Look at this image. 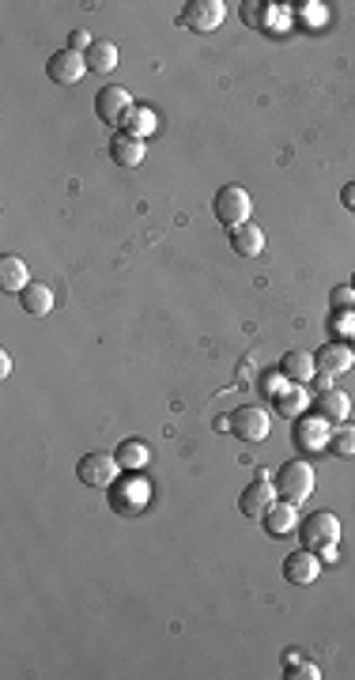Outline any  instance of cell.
Listing matches in <instances>:
<instances>
[{
	"instance_id": "6da1fadb",
	"label": "cell",
	"mask_w": 355,
	"mask_h": 680,
	"mask_svg": "<svg viewBox=\"0 0 355 680\" xmlns=\"http://www.w3.org/2000/svg\"><path fill=\"white\" fill-rule=\"evenodd\" d=\"M151 481L147 476H140V472H129V476H117V481L110 484V511L114 514H121V518H137V514H144L147 507H151Z\"/></svg>"
},
{
	"instance_id": "7a4b0ae2",
	"label": "cell",
	"mask_w": 355,
	"mask_h": 680,
	"mask_svg": "<svg viewBox=\"0 0 355 680\" xmlns=\"http://www.w3.org/2000/svg\"><path fill=\"white\" fill-rule=\"evenodd\" d=\"M276 495H280L284 502H295V507H302L310 495H314V465L302 462V458H291L280 465V472H276Z\"/></svg>"
},
{
	"instance_id": "3957f363",
	"label": "cell",
	"mask_w": 355,
	"mask_h": 680,
	"mask_svg": "<svg viewBox=\"0 0 355 680\" xmlns=\"http://www.w3.org/2000/svg\"><path fill=\"white\" fill-rule=\"evenodd\" d=\"M212 212H216V219L227 227V231H235V227H242V223H249V212H253V200H249V193L238 186V182H231V186H223V189H216V200H212Z\"/></svg>"
},
{
	"instance_id": "277c9868",
	"label": "cell",
	"mask_w": 355,
	"mask_h": 680,
	"mask_svg": "<svg viewBox=\"0 0 355 680\" xmlns=\"http://www.w3.org/2000/svg\"><path fill=\"white\" fill-rule=\"evenodd\" d=\"M299 541H302V548H310V552L337 548V541H340V518L333 511L310 514L307 522H299Z\"/></svg>"
},
{
	"instance_id": "5b68a950",
	"label": "cell",
	"mask_w": 355,
	"mask_h": 680,
	"mask_svg": "<svg viewBox=\"0 0 355 680\" xmlns=\"http://www.w3.org/2000/svg\"><path fill=\"white\" fill-rule=\"evenodd\" d=\"M133 110H137L133 95L125 87H117V84H106L103 91L95 95V114H98L103 125H110V129H125V117H129Z\"/></svg>"
},
{
	"instance_id": "8992f818",
	"label": "cell",
	"mask_w": 355,
	"mask_h": 680,
	"mask_svg": "<svg viewBox=\"0 0 355 680\" xmlns=\"http://www.w3.org/2000/svg\"><path fill=\"white\" fill-rule=\"evenodd\" d=\"M117 472H121V465H117L114 453H106V450L84 453L80 465H76V476H80L87 488H110L117 481Z\"/></svg>"
},
{
	"instance_id": "52a82bcc",
	"label": "cell",
	"mask_w": 355,
	"mask_h": 680,
	"mask_svg": "<svg viewBox=\"0 0 355 680\" xmlns=\"http://www.w3.org/2000/svg\"><path fill=\"white\" fill-rule=\"evenodd\" d=\"M84 72H87V57L76 54V49H57V54L46 61V76H49L54 84H61V87L80 84Z\"/></svg>"
},
{
	"instance_id": "ba28073f",
	"label": "cell",
	"mask_w": 355,
	"mask_h": 680,
	"mask_svg": "<svg viewBox=\"0 0 355 680\" xmlns=\"http://www.w3.org/2000/svg\"><path fill=\"white\" fill-rule=\"evenodd\" d=\"M276 499H280V495H276V484L269 481V472H258V481H253V484L238 495V511H242L246 518H258V522H261Z\"/></svg>"
},
{
	"instance_id": "9c48e42d",
	"label": "cell",
	"mask_w": 355,
	"mask_h": 680,
	"mask_svg": "<svg viewBox=\"0 0 355 680\" xmlns=\"http://www.w3.org/2000/svg\"><path fill=\"white\" fill-rule=\"evenodd\" d=\"M231 431H235V439H242V442H265L269 431H272V420H269L265 409L246 405V409H235V416H231Z\"/></svg>"
},
{
	"instance_id": "30bf717a",
	"label": "cell",
	"mask_w": 355,
	"mask_h": 680,
	"mask_svg": "<svg viewBox=\"0 0 355 680\" xmlns=\"http://www.w3.org/2000/svg\"><path fill=\"white\" fill-rule=\"evenodd\" d=\"M227 15V5L223 0H189L182 8V27L189 31H216Z\"/></svg>"
},
{
	"instance_id": "8fae6325",
	"label": "cell",
	"mask_w": 355,
	"mask_h": 680,
	"mask_svg": "<svg viewBox=\"0 0 355 680\" xmlns=\"http://www.w3.org/2000/svg\"><path fill=\"white\" fill-rule=\"evenodd\" d=\"M318 574H321V560H318V552H310V548H299V552H291V556L284 560V578L291 586H314Z\"/></svg>"
},
{
	"instance_id": "7c38bea8",
	"label": "cell",
	"mask_w": 355,
	"mask_h": 680,
	"mask_svg": "<svg viewBox=\"0 0 355 680\" xmlns=\"http://www.w3.org/2000/svg\"><path fill=\"white\" fill-rule=\"evenodd\" d=\"M314 363H318V370H329V374H348V370L355 367V351H351V344H344V340H325V344L318 348Z\"/></svg>"
},
{
	"instance_id": "4fadbf2b",
	"label": "cell",
	"mask_w": 355,
	"mask_h": 680,
	"mask_svg": "<svg viewBox=\"0 0 355 680\" xmlns=\"http://www.w3.org/2000/svg\"><path fill=\"white\" fill-rule=\"evenodd\" d=\"M276 370L284 374V382H291V386H307L310 378L318 374V363H314L310 351L295 348V351H284V360H280V367H276Z\"/></svg>"
},
{
	"instance_id": "5bb4252c",
	"label": "cell",
	"mask_w": 355,
	"mask_h": 680,
	"mask_svg": "<svg viewBox=\"0 0 355 680\" xmlns=\"http://www.w3.org/2000/svg\"><path fill=\"white\" fill-rule=\"evenodd\" d=\"M265 522V529H269V533L272 537H288V533H295V529H299V507H295V502H284V499H276L272 502V507H269V514L261 518Z\"/></svg>"
},
{
	"instance_id": "9a60e30c",
	"label": "cell",
	"mask_w": 355,
	"mask_h": 680,
	"mask_svg": "<svg viewBox=\"0 0 355 680\" xmlns=\"http://www.w3.org/2000/svg\"><path fill=\"white\" fill-rule=\"evenodd\" d=\"M110 159L117 167H140L147 159V144L140 137H129V133H114L110 140Z\"/></svg>"
},
{
	"instance_id": "2e32d148",
	"label": "cell",
	"mask_w": 355,
	"mask_h": 680,
	"mask_svg": "<svg viewBox=\"0 0 355 680\" xmlns=\"http://www.w3.org/2000/svg\"><path fill=\"white\" fill-rule=\"evenodd\" d=\"M19 307L27 310L31 318H46V314H54V288L42 284V280H31L27 288L19 291Z\"/></svg>"
},
{
	"instance_id": "e0dca14e",
	"label": "cell",
	"mask_w": 355,
	"mask_h": 680,
	"mask_svg": "<svg viewBox=\"0 0 355 680\" xmlns=\"http://www.w3.org/2000/svg\"><path fill=\"white\" fill-rule=\"evenodd\" d=\"M231 235V249L238 258H258V254H265V231L258 223H242V227H235V231H227Z\"/></svg>"
},
{
	"instance_id": "ac0fdd59",
	"label": "cell",
	"mask_w": 355,
	"mask_h": 680,
	"mask_svg": "<svg viewBox=\"0 0 355 680\" xmlns=\"http://www.w3.org/2000/svg\"><path fill=\"white\" fill-rule=\"evenodd\" d=\"M27 284H31V269H27V261L15 258V254H5V258H0V288L12 291V295H19Z\"/></svg>"
},
{
	"instance_id": "d6986e66",
	"label": "cell",
	"mask_w": 355,
	"mask_h": 680,
	"mask_svg": "<svg viewBox=\"0 0 355 680\" xmlns=\"http://www.w3.org/2000/svg\"><path fill=\"white\" fill-rule=\"evenodd\" d=\"M114 458H117V465H121L125 472H140V469L151 465V446H147L144 439H125V442L114 450Z\"/></svg>"
},
{
	"instance_id": "ffe728a7",
	"label": "cell",
	"mask_w": 355,
	"mask_h": 680,
	"mask_svg": "<svg viewBox=\"0 0 355 680\" xmlns=\"http://www.w3.org/2000/svg\"><path fill=\"white\" fill-rule=\"evenodd\" d=\"M329 420H321V416H310V420H302L299 427H295V446L299 450H325L329 446V427H325Z\"/></svg>"
},
{
	"instance_id": "44dd1931",
	"label": "cell",
	"mask_w": 355,
	"mask_h": 680,
	"mask_svg": "<svg viewBox=\"0 0 355 680\" xmlns=\"http://www.w3.org/2000/svg\"><path fill=\"white\" fill-rule=\"evenodd\" d=\"M314 412H318L321 420L344 423L348 412H351V401H348V393H340V390H321V397L314 401Z\"/></svg>"
},
{
	"instance_id": "7402d4cb",
	"label": "cell",
	"mask_w": 355,
	"mask_h": 680,
	"mask_svg": "<svg viewBox=\"0 0 355 680\" xmlns=\"http://www.w3.org/2000/svg\"><path fill=\"white\" fill-rule=\"evenodd\" d=\"M87 72H114L117 68V46L110 42V38H95V46L87 49Z\"/></svg>"
},
{
	"instance_id": "603a6c76",
	"label": "cell",
	"mask_w": 355,
	"mask_h": 680,
	"mask_svg": "<svg viewBox=\"0 0 355 680\" xmlns=\"http://www.w3.org/2000/svg\"><path fill=\"white\" fill-rule=\"evenodd\" d=\"M307 409H310V397H307V390H302V386H288L280 397H276V412L288 416V420L302 416Z\"/></svg>"
},
{
	"instance_id": "cb8c5ba5",
	"label": "cell",
	"mask_w": 355,
	"mask_h": 680,
	"mask_svg": "<svg viewBox=\"0 0 355 680\" xmlns=\"http://www.w3.org/2000/svg\"><path fill=\"white\" fill-rule=\"evenodd\" d=\"M329 453L337 458H355V423H340L329 431Z\"/></svg>"
},
{
	"instance_id": "d4e9b609",
	"label": "cell",
	"mask_w": 355,
	"mask_h": 680,
	"mask_svg": "<svg viewBox=\"0 0 355 680\" xmlns=\"http://www.w3.org/2000/svg\"><path fill=\"white\" fill-rule=\"evenodd\" d=\"M121 133H129V137H151V133H156V114H151L147 107H137L129 117H125V129Z\"/></svg>"
},
{
	"instance_id": "484cf974",
	"label": "cell",
	"mask_w": 355,
	"mask_h": 680,
	"mask_svg": "<svg viewBox=\"0 0 355 680\" xmlns=\"http://www.w3.org/2000/svg\"><path fill=\"white\" fill-rule=\"evenodd\" d=\"M329 307H333L337 314H355V288L351 284H337L333 291H329Z\"/></svg>"
},
{
	"instance_id": "4316f807",
	"label": "cell",
	"mask_w": 355,
	"mask_h": 680,
	"mask_svg": "<svg viewBox=\"0 0 355 680\" xmlns=\"http://www.w3.org/2000/svg\"><path fill=\"white\" fill-rule=\"evenodd\" d=\"M284 676H288V680H318L321 673H318V665H310V662H307V665L299 662V665H291V669H288Z\"/></svg>"
},
{
	"instance_id": "83f0119b",
	"label": "cell",
	"mask_w": 355,
	"mask_h": 680,
	"mask_svg": "<svg viewBox=\"0 0 355 680\" xmlns=\"http://www.w3.org/2000/svg\"><path fill=\"white\" fill-rule=\"evenodd\" d=\"M91 46H95V38H91L87 31H72V35H68V49H76V54H87Z\"/></svg>"
},
{
	"instance_id": "f1b7e54d",
	"label": "cell",
	"mask_w": 355,
	"mask_h": 680,
	"mask_svg": "<svg viewBox=\"0 0 355 680\" xmlns=\"http://www.w3.org/2000/svg\"><path fill=\"white\" fill-rule=\"evenodd\" d=\"M340 205H344L348 212H355V182H348V186L340 189Z\"/></svg>"
},
{
	"instance_id": "f546056e",
	"label": "cell",
	"mask_w": 355,
	"mask_h": 680,
	"mask_svg": "<svg viewBox=\"0 0 355 680\" xmlns=\"http://www.w3.org/2000/svg\"><path fill=\"white\" fill-rule=\"evenodd\" d=\"M314 378H318V386H321V390H333V378H337V374H329V370H318Z\"/></svg>"
},
{
	"instance_id": "4dcf8cb0",
	"label": "cell",
	"mask_w": 355,
	"mask_h": 680,
	"mask_svg": "<svg viewBox=\"0 0 355 680\" xmlns=\"http://www.w3.org/2000/svg\"><path fill=\"white\" fill-rule=\"evenodd\" d=\"M0 374H12V356H8V351H0Z\"/></svg>"
},
{
	"instance_id": "1f68e13d",
	"label": "cell",
	"mask_w": 355,
	"mask_h": 680,
	"mask_svg": "<svg viewBox=\"0 0 355 680\" xmlns=\"http://www.w3.org/2000/svg\"><path fill=\"white\" fill-rule=\"evenodd\" d=\"M299 662H302V654H299V650H288V654H284V665H288V669L299 665Z\"/></svg>"
},
{
	"instance_id": "d6a6232c",
	"label": "cell",
	"mask_w": 355,
	"mask_h": 680,
	"mask_svg": "<svg viewBox=\"0 0 355 680\" xmlns=\"http://www.w3.org/2000/svg\"><path fill=\"white\" fill-rule=\"evenodd\" d=\"M351 288H355V276H351Z\"/></svg>"
},
{
	"instance_id": "836d02e7",
	"label": "cell",
	"mask_w": 355,
	"mask_h": 680,
	"mask_svg": "<svg viewBox=\"0 0 355 680\" xmlns=\"http://www.w3.org/2000/svg\"><path fill=\"white\" fill-rule=\"evenodd\" d=\"M351 351H355V340H351Z\"/></svg>"
}]
</instances>
